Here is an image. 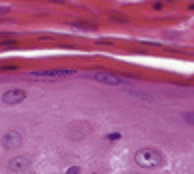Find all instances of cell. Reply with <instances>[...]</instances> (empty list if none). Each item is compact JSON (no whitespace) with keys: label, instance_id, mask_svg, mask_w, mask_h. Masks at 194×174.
Masks as SVG:
<instances>
[{"label":"cell","instance_id":"cell-1","mask_svg":"<svg viewBox=\"0 0 194 174\" xmlns=\"http://www.w3.org/2000/svg\"><path fill=\"white\" fill-rule=\"evenodd\" d=\"M134 162L140 168L156 170V168H162L164 166V156L156 148H138L134 152Z\"/></svg>","mask_w":194,"mask_h":174},{"label":"cell","instance_id":"cell-2","mask_svg":"<svg viewBox=\"0 0 194 174\" xmlns=\"http://www.w3.org/2000/svg\"><path fill=\"white\" fill-rule=\"evenodd\" d=\"M76 68H42V70L28 72V78H32V80H62V78L76 76Z\"/></svg>","mask_w":194,"mask_h":174},{"label":"cell","instance_id":"cell-3","mask_svg":"<svg viewBox=\"0 0 194 174\" xmlns=\"http://www.w3.org/2000/svg\"><path fill=\"white\" fill-rule=\"evenodd\" d=\"M88 76L94 78V80L100 82V84H106V86H120V84L126 82V78H124V76L114 74V72H108V70H96V72H90Z\"/></svg>","mask_w":194,"mask_h":174},{"label":"cell","instance_id":"cell-4","mask_svg":"<svg viewBox=\"0 0 194 174\" xmlns=\"http://www.w3.org/2000/svg\"><path fill=\"white\" fill-rule=\"evenodd\" d=\"M90 132H92V126L88 124L86 120H82V122H72V124L66 128L68 138H72V140H82V138H86Z\"/></svg>","mask_w":194,"mask_h":174},{"label":"cell","instance_id":"cell-5","mask_svg":"<svg viewBox=\"0 0 194 174\" xmlns=\"http://www.w3.org/2000/svg\"><path fill=\"white\" fill-rule=\"evenodd\" d=\"M2 104L4 106H14V104H20V102L26 100V90H22V88H10V90H6L4 94H2Z\"/></svg>","mask_w":194,"mask_h":174},{"label":"cell","instance_id":"cell-6","mask_svg":"<svg viewBox=\"0 0 194 174\" xmlns=\"http://www.w3.org/2000/svg\"><path fill=\"white\" fill-rule=\"evenodd\" d=\"M0 144H2V148H6V150L18 148V146L22 144V134H20L18 130H8V132H4L2 138H0Z\"/></svg>","mask_w":194,"mask_h":174},{"label":"cell","instance_id":"cell-7","mask_svg":"<svg viewBox=\"0 0 194 174\" xmlns=\"http://www.w3.org/2000/svg\"><path fill=\"white\" fill-rule=\"evenodd\" d=\"M30 164H32V160L28 158V156H14V158L8 160V170L10 172H26V170H30Z\"/></svg>","mask_w":194,"mask_h":174},{"label":"cell","instance_id":"cell-8","mask_svg":"<svg viewBox=\"0 0 194 174\" xmlns=\"http://www.w3.org/2000/svg\"><path fill=\"white\" fill-rule=\"evenodd\" d=\"M72 26H76V28H82V30H94V28H96L94 24H84V22H72Z\"/></svg>","mask_w":194,"mask_h":174},{"label":"cell","instance_id":"cell-9","mask_svg":"<svg viewBox=\"0 0 194 174\" xmlns=\"http://www.w3.org/2000/svg\"><path fill=\"white\" fill-rule=\"evenodd\" d=\"M64 174H80V166H70Z\"/></svg>","mask_w":194,"mask_h":174},{"label":"cell","instance_id":"cell-10","mask_svg":"<svg viewBox=\"0 0 194 174\" xmlns=\"http://www.w3.org/2000/svg\"><path fill=\"white\" fill-rule=\"evenodd\" d=\"M120 136H122L120 132H114V134H108L106 138H108V140H118V138H120Z\"/></svg>","mask_w":194,"mask_h":174},{"label":"cell","instance_id":"cell-11","mask_svg":"<svg viewBox=\"0 0 194 174\" xmlns=\"http://www.w3.org/2000/svg\"><path fill=\"white\" fill-rule=\"evenodd\" d=\"M8 12H10L8 6H0V14H8Z\"/></svg>","mask_w":194,"mask_h":174},{"label":"cell","instance_id":"cell-12","mask_svg":"<svg viewBox=\"0 0 194 174\" xmlns=\"http://www.w3.org/2000/svg\"><path fill=\"white\" fill-rule=\"evenodd\" d=\"M128 174H136V172H128Z\"/></svg>","mask_w":194,"mask_h":174}]
</instances>
